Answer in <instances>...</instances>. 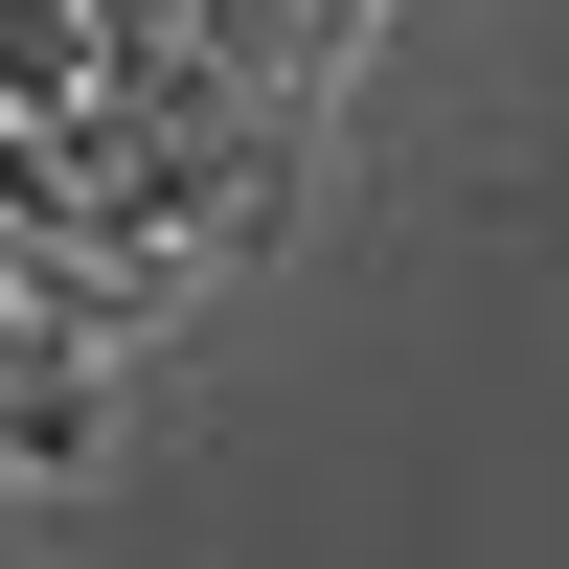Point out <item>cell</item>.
<instances>
[{
    "mask_svg": "<svg viewBox=\"0 0 569 569\" xmlns=\"http://www.w3.org/2000/svg\"><path fill=\"white\" fill-rule=\"evenodd\" d=\"M69 456H91V319L0 297V479H69Z\"/></svg>",
    "mask_w": 569,
    "mask_h": 569,
    "instance_id": "1",
    "label": "cell"
}]
</instances>
